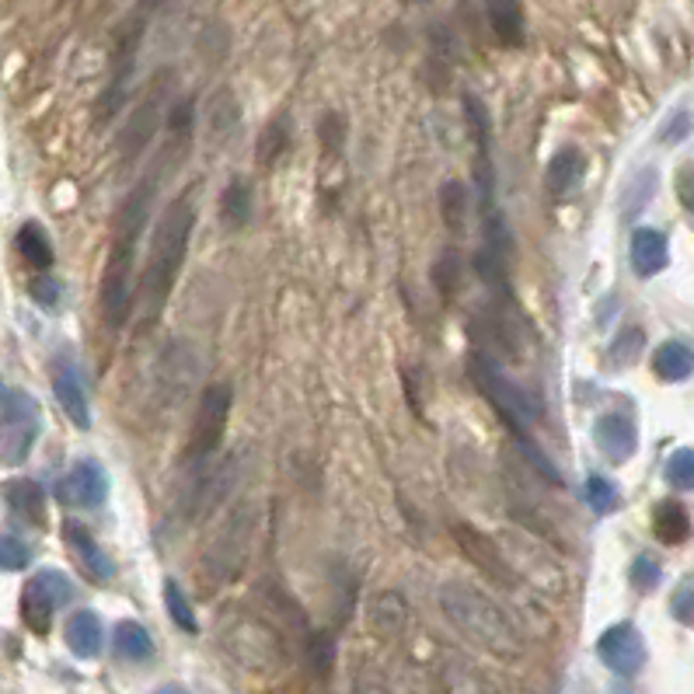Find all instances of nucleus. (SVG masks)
Instances as JSON below:
<instances>
[{
	"label": "nucleus",
	"mask_w": 694,
	"mask_h": 694,
	"mask_svg": "<svg viewBox=\"0 0 694 694\" xmlns=\"http://www.w3.org/2000/svg\"><path fill=\"white\" fill-rule=\"evenodd\" d=\"M192 227H195V206L189 200V192L178 195L154 224L151 252H147V266H143L140 287H137V328L140 332H151V328L161 321L164 304H168L172 287L181 273V262H186Z\"/></svg>",
	"instance_id": "f257e3e1"
},
{
	"label": "nucleus",
	"mask_w": 694,
	"mask_h": 694,
	"mask_svg": "<svg viewBox=\"0 0 694 694\" xmlns=\"http://www.w3.org/2000/svg\"><path fill=\"white\" fill-rule=\"evenodd\" d=\"M154 192H157V175L151 172L126 195V203L112 220V244H109V258L102 273V314L112 328H123L129 318V307H134V258H137V244L147 227V217H151Z\"/></svg>",
	"instance_id": "f03ea898"
},
{
	"label": "nucleus",
	"mask_w": 694,
	"mask_h": 694,
	"mask_svg": "<svg viewBox=\"0 0 694 694\" xmlns=\"http://www.w3.org/2000/svg\"><path fill=\"white\" fill-rule=\"evenodd\" d=\"M468 374H471L475 388L485 394V402L495 408V416H500L506 422L509 433H514V440H517V447L523 451V457L531 460V465L544 478H548L552 485H561L555 465L541 454L538 440L531 437V422L544 416L541 402H534V394L527 391L523 384H517L514 377H509L495 359H489L485 353H471L468 356Z\"/></svg>",
	"instance_id": "7ed1b4c3"
},
{
	"label": "nucleus",
	"mask_w": 694,
	"mask_h": 694,
	"mask_svg": "<svg viewBox=\"0 0 694 694\" xmlns=\"http://www.w3.org/2000/svg\"><path fill=\"white\" fill-rule=\"evenodd\" d=\"M443 615L454 621L460 635H468L475 646H482L495 656H517L523 649V639L517 624L509 621L506 610L485 593H478L468 583H443L440 590Z\"/></svg>",
	"instance_id": "20e7f679"
},
{
	"label": "nucleus",
	"mask_w": 694,
	"mask_h": 694,
	"mask_svg": "<svg viewBox=\"0 0 694 694\" xmlns=\"http://www.w3.org/2000/svg\"><path fill=\"white\" fill-rule=\"evenodd\" d=\"M42 429V408L28 391L4 394L0 405V465L18 468L28 460Z\"/></svg>",
	"instance_id": "39448f33"
},
{
	"label": "nucleus",
	"mask_w": 694,
	"mask_h": 694,
	"mask_svg": "<svg viewBox=\"0 0 694 694\" xmlns=\"http://www.w3.org/2000/svg\"><path fill=\"white\" fill-rule=\"evenodd\" d=\"M74 601V583L60 569H42L36 572L22 590V621L28 632L46 635L53 628V618L60 607Z\"/></svg>",
	"instance_id": "423d86ee"
},
{
	"label": "nucleus",
	"mask_w": 694,
	"mask_h": 694,
	"mask_svg": "<svg viewBox=\"0 0 694 694\" xmlns=\"http://www.w3.org/2000/svg\"><path fill=\"white\" fill-rule=\"evenodd\" d=\"M230 399H235V394H230V384H210L200 394L195 426H192L189 443H186V457L189 460H203V457H210L213 451L220 447L227 419H230Z\"/></svg>",
	"instance_id": "0eeeda50"
},
{
	"label": "nucleus",
	"mask_w": 694,
	"mask_h": 694,
	"mask_svg": "<svg viewBox=\"0 0 694 694\" xmlns=\"http://www.w3.org/2000/svg\"><path fill=\"white\" fill-rule=\"evenodd\" d=\"M56 500L71 509H91L109 500V471L94 457H80L67 475L56 478Z\"/></svg>",
	"instance_id": "6e6552de"
},
{
	"label": "nucleus",
	"mask_w": 694,
	"mask_h": 694,
	"mask_svg": "<svg viewBox=\"0 0 694 694\" xmlns=\"http://www.w3.org/2000/svg\"><path fill=\"white\" fill-rule=\"evenodd\" d=\"M597 656L604 659L607 670H615L618 677H635L642 667H646V639L632 624V621H618L610 624L607 632L597 639Z\"/></svg>",
	"instance_id": "1a4fd4ad"
},
{
	"label": "nucleus",
	"mask_w": 694,
	"mask_h": 694,
	"mask_svg": "<svg viewBox=\"0 0 694 694\" xmlns=\"http://www.w3.org/2000/svg\"><path fill=\"white\" fill-rule=\"evenodd\" d=\"M454 541L457 548L465 552L478 569H482V576H489V580L495 586H514L517 576H514V566H509V558L500 552V544H495L489 534H482L478 527L471 523H454Z\"/></svg>",
	"instance_id": "9d476101"
},
{
	"label": "nucleus",
	"mask_w": 694,
	"mask_h": 694,
	"mask_svg": "<svg viewBox=\"0 0 694 694\" xmlns=\"http://www.w3.org/2000/svg\"><path fill=\"white\" fill-rule=\"evenodd\" d=\"M161 112H164V74L151 85V91H147L143 105L129 115V123L123 126L119 134V147H123V157H137L147 143H151L154 129L161 123Z\"/></svg>",
	"instance_id": "9b49d317"
},
{
	"label": "nucleus",
	"mask_w": 694,
	"mask_h": 694,
	"mask_svg": "<svg viewBox=\"0 0 694 694\" xmlns=\"http://www.w3.org/2000/svg\"><path fill=\"white\" fill-rule=\"evenodd\" d=\"M593 443H597V451L610 465H624L639 447V429L624 412H604V416L593 422Z\"/></svg>",
	"instance_id": "f8f14e48"
},
{
	"label": "nucleus",
	"mask_w": 694,
	"mask_h": 694,
	"mask_svg": "<svg viewBox=\"0 0 694 694\" xmlns=\"http://www.w3.org/2000/svg\"><path fill=\"white\" fill-rule=\"evenodd\" d=\"M63 538H67L71 552L80 561V569H85L91 580H98V583H109L112 580V576H115V561L109 558V552L102 548V544L94 541V534L88 531L85 523L67 520V523H63Z\"/></svg>",
	"instance_id": "ddd939ff"
},
{
	"label": "nucleus",
	"mask_w": 694,
	"mask_h": 694,
	"mask_svg": "<svg viewBox=\"0 0 694 694\" xmlns=\"http://www.w3.org/2000/svg\"><path fill=\"white\" fill-rule=\"evenodd\" d=\"M628 258H632V269L639 279H649L656 273L667 269L670 262V241L664 230L656 227H635L632 244H628Z\"/></svg>",
	"instance_id": "4468645a"
},
{
	"label": "nucleus",
	"mask_w": 694,
	"mask_h": 694,
	"mask_svg": "<svg viewBox=\"0 0 694 694\" xmlns=\"http://www.w3.org/2000/svg\"><path fill=\"white\" fill-rule=\"evenodd\" d=\"M583 175H586V154L580 151V147H561V151L552 157L544 181H548V192L555 195V200H561V195L580 189Z\"/></svg>",
	"instance_id": "2eb2a0df"
},
{
	"label": "nucleus",
	"mask_w": 694,
	"mask_h": 694,
	"mask_svg": "<svg viewBox=\"0 0 694 694\" xmlns=\"http://www.w3.org/2000/svg\"><path fill=\"white\" fill-rule=\"evenodd\" d=\"M53 394L60 408L67 412V419L77 426V429H91V405H88V391L85 384H80V377L74 367H63L56 377H53Z\"/></svg>",
	"instance_id": "dca6fc26"
},
{
	"label": "nucleus",
	"mask_w": 694,
	"mask_h": 694,
	"mask_svg": "<svg viewBox=\"0 0 694 694\" xmlns=\"http://www.w3.org/2000/svg\"><path fill=\"white\" fill-rule=\"evenodd\" d=\"M63 639H67V649L77 656V659H94L98 653H102V621H98L94 610H77V615H71L67 628H63Z\"/></svg>",
	"instance_id": "f3484780"
},
{
	"label": "nucleus",
	"mask_w": 694,
	"mask_h": 694,
	"mask_svg": "<svg viewBox=\"0 0 694 694\" xmlns=\"http://www.w3.org/2000/svg\"><path fill=\"white\" fill-rule=\"evenodd\" d=\"M4 500L14 509V517H22L36 527L46 523V492L39 482H31V478H14V482L4 485Z\"/></svg>",
	"instance_id": "a211bd4d"
},
{
	"label": "nucleus",
	"mask_w": 694,
	"mask_h": 694,
	"mask_svg": "<svg viewBox=\"0 0 694 694\" xmlns=\"http://www.w3.org/2000/svg\"><path fill=\"white\" fill-rule=\"evenodd\" d=\"M691 370H694V356H691V345L684 339H670L653 353V374L659 377V381L681 384L691 377Z\"/></svg>",
	"instance_id": "6ab92c4d"
},
{
	"label": "nucleus",
	"mask_w": 694,
	"mask_h": 694,
	"mask_svg": "<svg viewBox=\"0 0 694 694\" xmlns=\"http://www.w3.org/2000/svg\"><path fill=\"white\" fill-rule=\"evenodd\" d=\"M112 649L126 664H147L154 659V639L140 621H119L112 632Z\"/></svg>",
	"instance_id": "aec40b11"
},
{
	"label": "nucleus",
	"mask_w": 694,
	"mask_h": 694,
	"mask_svg": "<svg viewBox=\"0 0 694 694\" xmlns=\"http://www.w3.org/2000/svg\"><path fill=\"white\" fill-rule=\"evenodd\" d=\"M489 25L495 31V39L506 42V46H520L527 36V25H523V8L520 0H489Z\"/></svg>",
	"instance_id": "412c9836"
},
{
	"label": "nucleus",
	"mask_w": 694,
	"mask_h": 694,
	"mask_svg": "<svg viewBox=\"0 0 694 694\" xmlns=\"http://www.w3.org/2000/svg\"><path fill=\"white\" fill-rule=\"evenodd\" d=\"M687 534H691L687 509L681 503H673V500L656 503V509H653V538L659 544H684Z\"/></svg>",
	"instance_id": "4be33fe9"
},
{
	"label": "nucleus",
	"mask_w": 694,
	"mask_h": 694,
	"mask_svg": "<svg viewBox=\"0 0 694 694\" xmlns=\"http://www.w3.org/2000/svg\"><path fill=\"white\" fill-rule=\"evenodd\" d=\"M440 210H443V224H447L454 235H465L468 217H471V192L465 181H447V186L440 189Z\"/></svg>",
	"instance_id": "5701e85b"
},
{
	"label": "nucleus",
	"mask_w": 694,
	"mask_h": 694,
	"mask_svg": "<svg viewBox=\"0 0 694 694\" xmlns=\"http://www.w3.org/2000/svg\"><path fill=\"white\" fill-rule=\"evenodd\" d=\"M18 252H22V258H28L31 266H39V269L53 266V241H49V235L39 224H25L18 230Z\"/></svg>",
	"instance_id": "b1692460"
},
{
	"label": "nucleus",
	"mask_w": 694,
	"mask_h": 694,
	"mask_svg": "<svg viewBox=\"0 0 694 694\" xmlns=\"http://www.w3.org/2000/svg\"><path fill=\"white\" fill-rule=\"evenodd\" d=\"M287 143H290V115H276V119L262 129V140H258V151H255V157H258V164H269L287 151Z\"/></svg>",
	"instance_id": "393cba45"
},
{
	"label": "nucleus",
	"mask_w": 694,
	"mask_h": 694,
	"mask_svg": "<svg viewBox=\"0 0 694 694\" xmlns=\"http://www.w3.org/2000/svg\"><path fill=\"white\" fill-rule=\"evenodd\" d=\"M220 210L230 227H244L248 217H252V189H248L244 181H230L220 195Z\"/></svg>",
	"instance_id": "a878e982"
},
{
	"label": "nucleus",
	"mask_w": 694,
	"mask_h": 694,
	"mask_svg": "<svg viewBox=\"0 0 694 694\" xmlns=\"http://www.w3.org/2000/svg\"><path fill=\"white\" fill-rule=\"evenodd\" d=\"M586 503L597 517H607L621 506V495H618L615 482H607L604 475H590L586 478Z\"/></svg>",
	"instance_id": "bb28decb"
},
{
	"label": "nucleus",
	"mask_w": 694,
	"mask_h": 694,
	"mask_svg": "<svg viewBox=\"0 0 694 694\" xmlns=\"http://www.w3.org/2000/svg\"><path fill=\"white\" fill-rule=\"evenodd\" d=\"M653 192H656V172L653 168H646V172H639L632 181H628L624 186V195H621V203H624V217L632 220L635 213L646 206V200H653Z\"/></svg>",
	"instance_id": "cd10ccee"
},
{
	"label": "nucleus",
	"mask_w": 694,
	"mask_h": 694,
	"mask_svg": "<svg viewBox=\"0 0 694 694\" xmlns=\"http://www.w3.org/2000/svg\"><path fill=\"white\" fill-rule=\"evenodd\" d=\"M164 607H168V615H172V621L181 628V632H195V628H200V621H195V610H192V604H189V597L186 593H181V586L178 583H164Z\"/></svg>",
	"instance_id": "c85d7f7f"
},
{
	"label": "nucleus",
	"mask_w": 694,
	"mask_h": 694,
	"mask_svg": "<svg viewBox=\"0 0 694 694\" xmlns=\"http://www.w3.org/2000/svg\"><path fill=\"white\" fill-rule=\"evenodd\" d=\"M31 561V548L14 534H0V572H18Z\"/></svg>",
	"instance_id": "c756f323"
},
{
	"label": "nucleus",
	"mask_w": 694,
	"mask_h": 694,
	"mask_svg": "<svg viewBox=\"0 0 694 694\" xmlns=\"http://www.w3.org/2000/svg\"><path fill=\"white\" fill-rule=\"evenodd\" d=\"M628 580H632V586L639 593H649L659 586V580H664V572H659V561L653 555H639L632 561V572H628Z\"/></svg>",
	"instance_id": "7c9ffc66"
},
{
	"label": "nucleus",
	"mask_w": 694,
	"mask_h": 694,
	"mask_svg": "<svg viewBox=\"0 0 694 694\" xmlns=\"http://www.w3.org/2000/svg\"><path fill=\"white\" fill-rule=\"evenodd\" d=\"M667 482L673 489H684V492L694 485V454L687 447L670 454V460H667Z\"/></svg>",
	"instance_id": "2f4dec72"
},
{
	"label": "nucleus",
	"mask_w": 694,
	"mask_h": 694,
	"mask_svg": "<svg viewBox=\"0 0 694 694\" xmlns=\"http://www.w3.org/2000/svg\"><path fill=\"white\" fill-rule=\"evenodd\" d=\"M615 342H618V345L610 350V359H615L618 367H624V363H632V359L639 356L642 342H646V332H642V328H624V332H621Z\"/></svg>",
	"instance_id": "473e14b6"
},
{
	"label": "nucleus",
	"mask_w": 694,
	"mask_h": 694,
	"mask_svg": "<svg viewBox=\"0 0 694 694\" xmlns=\"http://www.w3.org/2000/svg\"><path fill=\"white\" fill-rule=\"evenodd\" d=\"M691 590H694L691 580H681V586H677L673 601H670L673 618L681 621V624H694V593Z\"/></svg>",
	"instance_id": "72a5a7b5"
},
{
	"label": "nucleus",
	"mask_w": 694,
	"mask_h": 694,
	"mask_svg": "<svg viewBox=\"0 0 694 694\" xmlns=\"http://www.w3.org/2000/svg\"><path fill=\"white\" fill-rule=\"evenodd\" d=\"M31 296L42 304H53L60 296V283H53V279H36V283H31Z\"/></svg>",
	"instance_id": "f704fd0d"
},
{
	"label": "nucleus",
	"mask_w": 694,
	"mask_h": 694,
	"mask_svg": "<svg viewBox=\"0 0 694 694\" xmlns=\"http://www.w3.org/2000/svg\"><path fill=\"white\" fill-rule=\"evenodd\" d=\"M681 200H684V206H687V210L694 206V195H691V168H684V172H681Z\"/></svg>",
	"instance_id": "c9c22d12"
},
{
	"label": "nucleus",
	"mask_w": 694,
	"mask_h": 694,
	"mask_svg": "<svg viewBox=\"0 0 694 694\" xmlns=\"http://www.w3.org/2000/svg\"><path fill=\"white\" fill-rule=\"evenodd\" d=\"M154 694H189V691L181 687V684H164V687H157Z\"/></svg>",
	"instance_id": "e433bc0d"
},
{
	"label": "nucleus",
	"mask_w": 694,
	"mask_h": 694,
	"mask_svg": "<svg viewBox=\"0 0 694 694\" xmlns=\"http://www.w3.org/2000/svg\"><path fill=\"white\" fill-rule=\"evenodd\" d=\"M0 399H4V381H0Z\"/></svg>",
	"instance_id": "4c0bfd02"
}]
</instances>
